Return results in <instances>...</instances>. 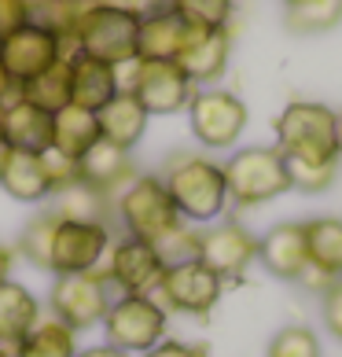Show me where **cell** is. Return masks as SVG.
Segmentation results:
<instances>
[{
	"label": "cell",
	"mask_w": 342,
	"mask_h": 357,
	"mask_svg": "<svg viewBox=\"0 0 342 357\" xmlns=\"http://www.w3.org/2000/svg\"><path fill=\"white\" fill-rule=\"evenodd\" d=\"M287 8H298V4H309V0H283Z\"/></svg>",
	"instance_id": "obj_44"
},
{
	"label": "cell",
	"mask_w": 342,
	"mask_h": 357,
	"mask_svg": "<svg viewBox=\"0 0 342 357\" xmlns=\"http://www.w3.org/2000/svg\"><path fill=\"white\" fill-rule=\"evenodd\" d=\"M41 317H45V302L37 298L26 284H19L15 276L0 284V347L15 350L19 342L37 328Z\"/></svg>",
	"instance_id": "obj_22"
},
{
	"label": "cell",
	"mask_w": 342,
	"mask_h": 357,
	"mask_svg": "<svg viewBox=\"0 0 342 357\" xmlns=\"http://www.w3.org/2000/svg\"><path fill=\"white\" fill-rule=\"evenodd\" d=\"M195 261H203L225 284H240L258 266V236L235 218H221L214 225H203L199 247H195Z\"/></svg>",
	"instance_id": "obj_11"
},
{
	"label": "cell",
	"mask_w": 342,
	"mask_h": 357,
	"mask_svg": "<svg viewBox=\"0 0 342 357\" xmlns=\"http://www.w3.org/2000/svg\"><path fill=\"white\" fill-rule=\"evenodd\" d=\"M258 266L276 280L295 284L309 269V250H306V229L302 221H280L265 236H258Z\"/></svg>",
	"instance_id": "obj_16"
},
{
	"label": "cell",
	"mask_w": 342,
	"mask_h": 357,
	"mask_svg": "<svg viewBox=\"0 0 342 357\" xmlns=\"http://www.w3.org/2000/svg\"><path fill=\"white\" fill-rule=\"evenodd\" d=\"M118 85L125 92H133L140 100V107L155 114H177L188 111V103L195 96V85L188 82L173 59H133L125 67H118Z\"/></svg>",
	"instance_id": "obj_7"
},
{
	"label": "cell",
	"mask_w": 342,
	"mask_h": 357,
	"mask_svg": "<svg viewBox=\"0 0 342 357\" xmlns=\"http://www.w3.org/2000/svg\"><path fill=\"white\" fill-rule=\"evenodd\" d=\"M77 4H92V0H77Z\"/></svg>",
	"instance_id": "obj_46"
},
{
	"label": "cell",
	"mask_w": 342,
	"mask_h": 357,
	"mask_svg": "<svg viewBox=\"0 0 342 357\" xmlns=\"http://www.w3.org/2000/svg\"><path fill=\"white\" fill-rule=\"evenodd\" d=\"M77 350H81V335L56 317H41L33 332L15 347V357H77Z\"/></svg>",
	"instance_id": "obj_26"
},
{
	"label": "cell",
	"mask_w": 342,
	"mask_h": 357,
	"mask_svg": "<svg viewBox=\"0 0 342 357\" xmlns=\"http://www.w3.org/2000/svg\"><path fill=\"white\" fill-rule=\"evenodd\" d=\"M166 261L159 255V247L137 236L114 232V243L103 258V276L114 287V295H155V287L162 280Z\"/></svg>",
	"instance_id": "obj_13"
},
{
	"label": "cell",
	"mask_w": 342,
	"mask_h": 357,
	"mask_svg": "<svg viewBox=\"0 0 342 357\" xmlns=\"http://www.w3.org/2000/svg\"><path fill=\"white\" fill-rule=\"evenodd\" d=\"M111 214L122 236H137L148 243H162L184 225L162 174H143V169L111 199Z\"/></svg>",
	"instance_id": "obj_2"
},
{
	"label": "cell",
	"mask_w": 342,
	"mask_h": 357,
	"mask_svg": "<svg viewBox=\"0 0 342 357\" xmlns=\"http://www.w3.org/2000/svg\"><path fill=\"white\" fill-rule=\"evenodd\" d=\"M265 357H324L320 335L309 324H283L280 332L269 339Z\"/></svg>",
	"instance_id": "obj_31"
},
{
	"label": "cell",
	"mask_w": 342,
	"mask_h": 357,
	"mask_svg": "<svg viewBox=\"0 0 342 357\" xmlns=\"http://www.w3.org/2000/svg\"><path fill=\"white\" fill-rule=\"evenodd\" d=\"M19 96V85L11 82V74L4 70V63H0V107H4L8 100H15Z\"/></svg>",
	"instance_id": "obj_39"
},
{
	"label": "cell",
	"mask_w": 342,
	"mask_h": 357,
	"mask_svg": "<svg viewBox=\"0 0 342 357\" xmlns=\"http://www.w3.org/2000/svg\"><path fill=\"white\" fill-rule=\"evenodd\" d=\"M137 174L140 169L133 162V155L114 148V144H107V140H100L85 158H77V181L88 184V188H96L100 195H107V199H114Z\"/></svg>",
	"instance_id": "obj_21"
},
{
	"label": "cell",
	"mask_w": 342,
	"mask_h": 357,
	"mask_svg": "<svg viewBox=\"0 0 342 357\" xmlns=\"http://www.w3.org/2000/svg\"><path fill=\"white\" fill-rule=\"evenodd\" d=\"M225 280L217 273H210L203 261H177V266L162 269V280L155 287V298L169 310V317H195V321H206L210 313L221 306L225 298Z\"/></svg>",
	"instance_id": "obj_10"
},
{
	"label": "cell",
	"mask_w": 342,
	"mask_h": 357,
	"mask_svg": "<svg viewBox=\"0 0 342 357\" xmlns=\"http://www.w3.org/2000/svg\"><path fill=\"white\" fill-rule=\"evenodd\" d=\"M26 22H30V11H26L22 0H0V41H8Z\"/></svg>",
	"instance_id": "obj_36"
},
{
	"label": "cell",
	"mask_w": 342,
	"mask_h": 357,
	"mask_svg": "<svg viewBox=\"0 0 342 357\" xmlns=\"http://www.w3.org/2000/svg\"><path fill=\"white\" fill-rule=\"evenodd\" d=\"M140 11L114 4V0H92L74 26V52L103 59L111 67H125L137 59Z\"/></svg>",
	"instance_id": "obj_5"
},
{
	"label": "cell",
	"mask_w": 342,
	"mask_h": 357,
	"mask_svg": "<svg viewBox=\"0 0 342 357\" xmlns=\"http://www.w3.org/2000/svg\"><path fill=\"white\" fill-rule=\"evenodd\" d=\"M48 206L56 210L59 218H70V221H107V225H114L111 199L100 195L96 188H88V184H81V181H74L63 192H56L48 199Z\"/></svg>",
	"instance_id": "obj_27"
},
{
	"label": "cell",
	"mask_w": 342,
	"mask_h": 357,
	"mask_svg": "<svg viewBox=\"0 0 342 357\" xmlns=\"http://www.w3.org/2000/svg\"><path fill=\"white\" fill-rule=\"evenodd\" d=\"M0 357H15V350H11V347H0Z\"/></svg>",
	"instance_id": "obj_45"
},
{
	"label": "cell",
	"mask_w": 342,
	"mask_h": 357,
	"mask_svg": "<svg viewBox=\"0 0 342 357\" xmlns=\"http://www.w3.org/2000/svg\"><path fill=\"white\" fill-rule=\"evenodd\" d=\"M100 332L107 347L140 357L169 335V310L155 295H114Z\"/></svg>",
	"instance_id": "obj_6"
},
{
	"label": "cell",
	"mask_w": 342,
	"mask_h": 357,
	"mask_svg": "<svg viewBox=\"0 0 342 357\" xmlns=\"http://www.w3.org/2000/svg\"><path fill=\"white\" fill-rule=\"evenodd\" d=\"M114 243V225L107 221H70L59 218L52 232L48 250V273L70 276V273H96L103 269V258Z\"/></svg>",
	"instance_id": "obj_12"
},
{
	"label": "cell",
	"mask_w": 342,
	"mask_h": 357,
	"mask_svg": "<svg viewBox=\"0 0 342 357\" xmlns=\"http://www.w3.org/2000/svg\"><path fill=\"white\" fill-rule=\"evenodd\" d=\"M335 126H339V151H342V111L335 114Z\"/></svg>",
	"instance_id": "obj_42"
},
{
	"label": "cell",
	"mask_w": 342,
	"mask_h": 357,
	"mask_svg": "<svg viewBox=\"0 0 342 357\" xmlns=\"http://www.w3.org/2000/svg\"><path fill=\"white\" fill-rule=\"evenodd\" d=\"M19 96L37 103V107H45L48 114L63 111L70 103V63L59 59L56 67H48L45 74H37L33 82L19 85Z\"/></svg>",
	"instance_id": "obj_28"
},
{
	"label": "cell",
	"mask_w": 342,
	"mask_h": 357,
	"mask_svg": "<svg viewBox=\"0 0 342 357\" xmlns=\"http://www.w3.org/2000/svg\"><path fill=\"white\" fill-rule=\"evenodd\" d=\"M221 162H225V184H228L232 210H258L291 192L287 162L272 144L232 148V155L221 158Z\"/></svg>",
	"instance_id": "obj_4"
},
{
	"label": "cell",
	"mask_w": 342,
	"mask_h": 357,
	"mask_svg": "<svg viewBox=\"0 0 342 357\" xmlns=\"http://www.w3.org/2000/svg\"><path fill=\"white\" fill-rule=\"evenodd\" d=\"M96 122H100V137L103 140L133 155V148L143 140V133H148L151 114L140 107V100L133 96V92L122 89L111 103H103V107L96 111Z\"/></svg>",
	"instance_id": "obj_23"
},
{
	"label": "cell",
	"mask_w": 342,
	"mask_h": 357,
	"mask_svg": "<svg viewBox=\"0 0 342 357\" xmlns=\"http://www.w3.org/2000/svg\"><path fill=\"white\" fill-rule=\"evenodd\" d=\"M140 357H210V347L199 339H177V335H166L159 347H151L148 354Z\"/></svg>",
	"instance_id": "obj_35"
},
{
	"label": "cell",
	"mask_w": 342,
	"mask_h": 357,
	"mask_svg": "<svg viewBox=\"0 0 342 357\" xmlns=\"http://www.w3.org/2000/svg\"><path fill=\"white\" fill-rule=\"evenodd\" d=\"M0 192L15 203H48L56 195V181H52L48 158L30 155V151H8L4 169H0Z\"/></svg>",
	"instance_id": "obj_19"
},
{
	"label": "cell",
	"mask_w": 342,
	"mask_h": 357,
	"mask_svg": "<svg viewBox=\"0 0 342 357\" xmlns=\"http://www.w3.org/2000/svg\"><path fill=\"white\" fill-rule=\"evenodd\" d=\"M77 357H129V354L107 347V342H96V347H81V350H77Z\"/></svg>",
	"instance_id": "obj_40"
},
{
	"label": "cell",
	"mask_w": 342,
	"mask_h": 357,
	"mask_svg": "<svg viewBox=\"0 0 342 357\" xmlns=\"http://www.w3.org/2000/svg\"><path fill=\"white\" fill-rule=\"evenodd\" d=\"M320 321H324V332L335 342H342V276L320 291Z\"/></svg>",
	"instance_id": "obj_34"
},
{
	"label": "cell",
	"mask_w": 342,
	"mask_h": 357,
	"mask_svg": "<svg viewBox=\"0 0 342 357\" xmlns=\"http://www.w3.org/2000/svg\"><path fill=\"white\" fill-rule=\"evenodd\" d=\"M342 22V0H309V4L287 8V26L295 33H324Z\"/></svg>",
	"instance_id": "obj_30"
},
{
	"label": "cell",
	"mask_w": 342,
	"mask_h": 357,
	"mask_svg": "<svg viewBox=\"0 0 342 357\" xmlns=\"http://www.w3.org/2000/svg\"><path fill=\"white\" fill-rule=\"evenodd\" d=\"M67 56H70L67 41H63L59 33H52L48 26L33 22V19L26 26H19L8 41H0V63H4V70L11 74L15 85L33 82L37 74H45L48 67H56V63L67 59Z\"/></svg>",
	"instance_id": "obj_14"
},
{
	"label": "cell",
	"mask_w": 342,
	"mask_h": 357,
	"mask_svg": "<svg viewBox=\"0 0 342 357\" xmlns=\"http://www.w3.org/2000/svg\"><path fill=\"white\" fill-rule=\"evenodd\" d=\"M70 103L85 111H100L103 103H111L122 85H118V67L103 59H92L85 52H70Z\"/></svg>",
	"instance_id": "obj_20"
},
{
	"label": "cell",
	"mask_w": 342,
	"mask_h": 357,
	"mask_svg": "<svg viewBox=\"0 0 342 357\" xmlns=\"http://www.w3.org/2000/svg\"><path fill=\"white\" fill-rule=\"evenodd\" d=\"M114 4H125V8H133V11H140V15H143V11L155 8L159 0H114Z\"/></svg>",
	"instance_id": "obj_41"
},
{
	"label": "cell",
	"mask_w": 342,
	"mask_h": 357,
	"mask_svg": "<svg viewBox=\"0 0 342 357\" xmlns=\"http://www.w3.org/2000/svg\"><path fill=\"white\" fill-rule=\"evenodd\" d=\"M180 19L199 30H217V26H232L235 0H173Z\"/></svg>",
	"instance_id": "obj_32"
},
{
	"label": "cell",
	"mask_w": 342,
	"mask_h": 357,
	"mask_svg": "<svg viewBox=\"0 0 342 357\" xmlns=\"http://www.w3.org/2000/svg\"><path fill=\"white\" fill-rule=\"evenodd\" d=\"M295 284H302V287H306V291H313V295H320V291H324L327 284H332V280H327V276H324L320 269H313V266H309V269L302 273V276H298Z\"/></svg>",
	"instance_id": "obj_37"
},
{
	"label": "cell",
	"mask_w": 342,
	"mask_h": 357,
	"mask_svg": "<svg viewBox=\"0 0 342 357\" xmlns=\"http://www.w3.org/2000/svg\"><path fill=\"white\" fill-rule=\"evenodd\" d=\"M195 26L180 19L173 4L159 0L140 15V33H137V59H177L180 48L188 45Z\"/></svg>",
	"instance_id": "obj_18"
},
{
	"label": "cell",
	"mask_w": 342,
	"mask_h": 357,
	"mask_svg": "<svg viewBox=\"0 0 342 357\" xmlns=\"http://www.w3.org/2000/svg\"><path fill=\"white\" fill-rule=\"evenodd\" d=\"M0 140H4L8 151L45 155L52 151V114L22 96L8 100L0 107Z\"/></svg>",
	"instance_id": "obj_17"
},
{
	"label": "cell",
	"mask_w": 342,
	"mask_h": 357,
	"mask_svg": "<svg viewBox=\"0 0 342 357\" xmlns=\"http://www.w3.org/2000/svg\"><path fill=\"white\" fill-rule=\"evenodd\" d=\"M228 56H232V26H217V30H199L195 26L188 45L180 48L173 63L188 74L195 89H210L228 70Z\"/></svg>",
	"instance_id": "obj_15"
},
{
	"label": "cell",
	"mask_w": 342,
	"mask_h": 357,
	"mask_svg": "<svg viewBox=\"0 0 342 357\" xmlns=\"http://www.w3.org/2000/svg\"><path fill=\"white\" fill-rule=\"evenodd\" d=\"M327 103L317 100H291L272 122V148L283 158L298 162H339V126Z\"/></svg>",
	"instance_id": "obj_3"
},
{
	"label": "cell",
	"mask_w": 342,
	"mask_h": 357,
	"mask_svg": "<svg viewBox=\"0 0 342 357\" xmlns=\"http://www.w3.org/2000/svg\"><path fill=\"white\" fill-rule=\"evenodd\" d=\"M4 158H8V148H4V140H0V169H4Z\"/></svg>",
	"instance_id": "obj_43"
},
{
	"label": "cell",
	"mask_w": 342,
	"mask_h": 357,
	"mask_svg": "<svg viewBox=\"0 0 342 357\" xmlns=\"http://www.w3.org/2000/svg\"><path fill=\"white\" fill-rule=\"evenodd\" d=\"M306 229V250H309V266L320 269L327 280L342 276V218L339 214H317L302 221Z\"/></svg>",
	"instance_id": "obj_25"
},
{
	"label": "cell",
	"mask_w": 342,
	"mask_h": 357,
	"mask_svg": "<svg viewBox=\"0 0 342 357\" xmlns=\"http://www.w3.org/2000/svg\"><path fill=\"white\" fill-rule=\"evenodd\" d=\"M15 261H19L15 247L0 243V284H4V280H11V273H15Z\"/></svg>",
	"instance_id": "obj_38"
},
{
	"label": "cell",
	"mask_w": 342,
	"mask_h": 357,
	"mask_svg": "<svg viewBox=\"0 0 342 357\" xmlns=\"http://www.w3.org/2000/svg\"><path fill=\"white\" fill-rule=\"evenodd\" d=\"M251 111L232 89H195L188 103V129L203 151H232L240 144Z\"/></svg>",
	"instance_id": "obj_9"
},
{
	"label": "cell",
	"mask_w": 342,
	"mask_h": 357,
	"mask_svg": "<svg viewBox=\"0 0 342 357\" xmlns=\"http://www.w3.org/2000/svg\"><path fill=\"white\" fill-rule=\"evenodd\" d=\"M56 225H59V214L52 206L37 210V214L22 225V232H19V243H15L19 261H30L33 269L48 273V250H52V232H56Z\"/></svg>",
	"instance_id": "obj_29"
},
{
	"label": "cell",
	"mask_w": 342,
	"mask_h": 357,
	"mask_svg": "<svg viewBox=\"0 0 342 357\" xmlns=\"http://www.w3.org/2000/svg\"><path fill=\"white\" fill-rule=\"evenodd\" d=\"M166 4H173V0H166Z\"/></svg>",
	"instance_id": "obj_47"
},
{
	"label": "cell",
	"mask_w": 342,
	"mask_h": 357,
	"mask_svg": "<svg viewBox=\"0 0 342 357\" xmlns=\"http://www.w3.org/2000/svg\"><path fill=\"white\" fill-rule=\"evenodd\" d=\"M100 140L103 137H100L96 111H85V107L67 103L63 111L52 114V151H56V155L77 162V158H85Z\"/></svg>",
	"instance_id": "obj_24"
},
{
	"label": "cell",
	"mask_w": 342,
	"mask_h": 357,
	"mask_svg": "<svg viewBox=\"0 0 342 357\" xmlns=\"http://www.w3.org/2000/svg\"><path fill=\"white\" fill-rule=\"evenodd\" d=\"M114 287L107 284V276L96 273H70V276H52L48 287V317H56L70 328V332H96L103 324V317L111 310Z\"/></svg>",
	"instance_id": "obj_8"
},
{
	"label": "cell",
	"mask_w": 342,
	"mask_h": 357,
	"mask_svg": "<svg viewBox=\"0 0 342 357\" xmlns=\"http://www.w3.org/2000/svg\"><path fill=\"white\" fill-rule=\"evenodd\" d=\"M169 195L180 210L184 225H214L228 218V184H225V162L203 148H184L166 158L159 169Z\"/></svg>",
	"instance_id": "obj_1"
},
{
	"label": "cell",
	"mask_w": 342,
	"mask_h": 357,
	"mask_svg": "<svg viewBox=\"0 0 342 357\" xmlns=\"http://www.w3.org/2000/svg\"><path fill=\"white\" fill-rule=\"evenodd\" d=\"M287 162V177L291 188L302 195H320L335 184L339 177V162H298V158H283Z\"/></svg>",
	"instance_id": "obj_33"
}]
</instances>
